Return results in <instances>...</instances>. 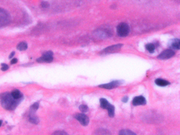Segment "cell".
<instances>
[{
  "label": "cell",
  "mask_w": 180,
  "mask_h": 135,
  "mask_svg": "<svg viewBox=\"0 0 180 135\" xmlns=\"http://www.w3.org/2000/svg\"><path fill=\"white\" fill-rule=\"evenodd\" d=\"M11 95L15 99L17 100H21V98L22 97L21 92L18 90H14V91H13L11 92Z\"/></svg>",
  "instance_id": "cell-13"
},
{
  "label": "cell",
  "mask_w": 180,
  "mask_h": 135,
  "mask_svg": "<svg viewBox=\"0 0 180 135\" xmlns=\"http://www.w3.org/2000/svg\"><path fill=\"white\" fill-rule=\"evenodd\" d=\"M28 48V45L25 42H21L17 46V49L20 51H24Z\"/></svg>",
  "instance_id": "cell-15"
},
{
  "label": "cell",
  "mask_w": 180,
  "mask_h": 135,
  "mask_svg": "<svg viewBox=\"0 0 180 135\" xmlns=\"http://www.w3.org/2000/svg\"><path fill=\"white\" fill-rule=\"evenodd\" d=\"M117 33L121 37H125L128 35L130 33V27L128 25L125 23H121L117 27Z\"/></svg>",
  "instance_id": "cell-3"
},
{
  "label": "cell",
  "mask_w": 180,
  "mask_h": 135,
  "mask_svg": "<svg viewBox=\"0 0 180 135\" xmlns=\"http://www.w3.org/2000/svg\"><path fill=\"white\" fill-rule=\"evenodd\" d=\"M119 135H135V133L133 132H131V130H122L119 132Z\"/></svg>",
  "instance_id": "cell-18"
},
{
  "label": "cell",
  "mask_w": 180,
  "mask_h": 135,
  "mask_svg": "<svg viewBox=\"0 0 180 135\" xmlns=\"http://www.w3.org/2000/svg\"><path fill=\"white\" fill-rule=\"evenodd\" d=\"M169 46L170 47V48L175 50H180V39H174L171 40L169 43Z\"/></svg>",
  "instance_id": "cell-10"
},
{
  "label": "cell",
  "mask_w": 180,
  "mask_h": 135,
  "mask_svg": "<svg viewBox=\"0 0 180 135\" xmlns=\"http://www.w3.org/2000/svg\"><path fill=\"white\" fill-rule=\"evenodd\" d=\"M75 118L80 122L81 125L84 126H87L89 123V118L85 114H77L75 116Z\"/></svg>",
  "instance_id": "cell-6"
},
{
  "label": "cell",
  "mask_w": 180,
  "mask_h": 135,
  "mask_svg": "<svg viewBox=\"0 0 180 135\" xmlns=\"http://www.w3.org/2000/svg\"><path fill=\"white\" fill-rule=\"evenodd\" d=\"M128 97H124L123 98H122V101L123 102H127V101H128Z\"/></svg>",
  "instance_id": "cell-25"
},
{
  "label": "cell",
  "mask_w": 180,
  "mask_h": 135,
  "mask_svg": "<svg viewBox=\"0 0 180 135\" xmlns=\"http://www.w3.org/2000/svg\"><path fill=\"white\" fill-rule=\"evenodd\" d=\"M49 4L47 2H43L42 3V7L44 8L49 7Z\"/></svg>",
  "instance_id": "cell-23"
},
{
  "label": "cell",
  "mask_w": 180,
  "mask_h": 135,
  "mask_svg": "<svg viewBox=\"0 0 180 135\" xmlns=\"http://www.w3.org/2000/svg\"><path fill=\"white\" fill-rule=\"evenodd\" d=\"M146 103V98L143 96H138L133 99L132 101V104L135 106H140V105H144Z\"/></svg>",
  "instance_id": "cell-9"
},
{
  "label": "cell",
  "mask_w": 180,
  "mask_h": 135,
  "mask_svg": "<svg viewBox=\"0 0 180 135\" xmlns=\"http://www.w3.org/2000/svg\"><path fill=\"white\" fill-rule=\"evenodd\" d=\"M155 83L159 86L161 87H165L170 84V82L166 81L165 80L162 79H157L155 81Z\"/></svg>",
  "instance_id": "cell-11"
},
{
  "label": "cell",
  "mask_w": 180,
  "mask_h": 135,
  "mask_svg": "<svg viewBox=\"0 0 180 135\" xmlns=\"http://www.w3.org/2000/svg\"><path fill=\"white\" fill-rule=\"evenodd\" d=\"M29 121L32 124H38L39 122V119L37 116L34 114V113H30L29 115Z\"/></svg>",
  "instance_id": "cell-12"
},
{
  "label": "cell",
  "mask_w": 180,
  "mask_h": 135,
  "mask_svg": "<svg viewBox=\"0 0 180 135\" xmlns=\"http://www.w3.org/2000/svg\"><path fill=\"white\" fill-rule=\"evenodd\" d=\"M122 82H123L122 81L116 80V81H113L110 82V83L101 84L99 87L100 88H102L106 89H113L114 88L120 86Z\"/></svg>",
  "instance_id": "cell-8"
},
{
  "label": "cell",
  "mask_w": 180,
  "mask_h": 135,
  "mask_svg": "<svg viewBox=\"0 0 180 135\" xmlns=\"http://www.w3.org/2000/svg\"><path fill=\"white\" fill-rule=\"evenodd\" d=\"M39 104L38 102H35L32 104L30 108V113H35V112L38 109Z\"/></svg>",
  "instance_id": "cell-19"
},
{
  "label": "cell",
  "mask_w": 180,
  "mask_h": 135,
  "mask_svg": "<svg viewBox=\"0 0 180 135\" xmlns=\"http://www.w3.org/2000/svg\"><path fill=\"white\" fill-rule=\"evenodd\" d=\"M14 55H15V52H12L11 53L10 55L9 56V58L10 59H11V58H12V57L14 56Z\"/></svg>",
  "instance_id": "cell-26"
},
{
  "label": "cell",
  "mask_w": 180,
  "mask_h": 135,
  "mask_svg": "<svg viewBox=\"0 0 180 135\" xmlns=\"http://www.w3.org/2000/svg\"><path fill=\"white\" fill-rule=\"evenodd\" d=\"M106 109H107L108 114L110 117H113L114 116L115 108L113 105L110 104Z\"/></svg>",
  "instance_id": "cell-14"
},
{
  "label": "cell",
  "mask_w": 180,
  "mask_h": 135,
  "mask_svg": "<svg viewBox=\"0 0 180 135\" xmlns=\"http://www.w3.org/2000/svg\"><path fill=\"white\" fill-rule=\"evenodd\" d=\"M2 120H0V127L1 126V125H2Z\"/></svg>",
  "instance_id": "cell-27"
},
{
  "label": "cell",
  "mask_w": 180,
  "mask_h": 135,
  "mask_svg": "<svg viewBox=\"0 0 180 135\" xmlns=\"http://www.w3.org/2000/svg\"><path fill=\"white\" fill-rule=\"evenodd\" d=\"M10 20V15L9 12L3 9L0 8V28L7 25Z\"/></svg>",
  "instance_id": "cell-2"
},
{
  "label": "cell",
  "mask_w": 180,
  "mask_h": 135,
  "mask_svg": "<svg viewBox=\"0 0 180 135\" xmlns=\"http://www.w3.org/2000/svg\"><path fill=\"white\" fill-rule=\"evenodd\" d=\"M100 101L101 107L103 109H106L108 107V106L110 104L108 102L107 100H106L105 99H104V98H101Z\"/></svg>",
  "instance_id": "cell-16"
},
{
  "label": "cell",
  "mask_w": 180,
  "mask_h": 135,
  "mask_svg": "<svg viewBox=\"0 0 180 135\" xmlns=\"http://www.w3.org/2000/svg\"><path fill=\"white\" fill-rule=\"evenodd\" d=\"M17 59H16V58H14V59H13L12 60H11V64H12V65H14V64H15V63H17Z\"/></svg>",
  "instance_id": "cell-24"
},
{
  "label": "cell",
  "mask_w": 180,
  "mask_h": 135,
  "mask_svg": "<svg viewBox=\"0 0 180 135\" xmlns=\"http://www.w3.org/2000/svg\"><path fill=\"white\" fill-rule=\"evenodd\" d=\"M1 70H2V71H7V70L9 69V66H7V64H5V63H2V65H1Z\"/></svg>",
  "instance_id": "cell-21"
},
{
  "label": "cell",
  "mask_w": 180,
  "mask_h": 135,
  "mask_svg": "<svg viewBox=\"0 0 180 135\" xmlns=\"http://www.w3.org/2000/svg\"><path fill=\"white\" fill-rule=\"evenodd\" d=\"M79 109L82 112H87L89 110L88 107L87 106V105H85V104L81 105L79 107Z\"/></svg>",
  "instance_id": "cell-20"
},
{
  "label": "cell",
  "mask_w": 180,
  "mask_h": 135,
  "mask_svg": "<svg viewBox=\"0 0 180 135\" xmlns=\"http://www.w3.org/2000/svg\"><path fill=\"white\" fill-rule=\"evenodd\" d=\"M53 60V53L51 51L45 52L41 57L37 59V61L40 63H51Z\"/></svg>",
  "instance_id": "cell-4"
},
{
  "label": "cell",
  "mask_w": 180,
  "mask_h": 135,
  "mask_svg": "<svg viewBox=\"0 0 180 135\" xmlns=\"http://www.w3.org/2000/svg\"><path fill=\"white\" fill-rule=\"evenodd\" d=\"M146 50L150 53H153L155 50V45L152 43H149L146 46Z\"/></svg>",
  "instance_id": "cell-17"
},
{
  "label": "cell",
  "mask_w": 180,
  "mask_h": 135,
  "mask_svg": "<svg viewBox=\"0 0 180 135\" xmlns=\"http://www.w3.org/2000/svg\"><path fill=\"white\" fill-rule=\"evenodd\" d=\"M53 134H54V135H67V133L66 132H63V131H57V132H54Z\"/></svg>",
  "instance_id": "cell-22"
},
{
  "label": "cell",
  "mask_w": 180,
  "mask_h": 135,
  "mask_svg": "<svg viewBox=\"0 0 180 135\" xmlns=\"http://www.w3.org/2000/svg\"><path fill=\"white\" fill-rule=\"evenodd\" d=\"M123 46L122 44H118L116 45H112L105 49L102 51V53L104 54H109V53H112L115 52H118L121 48Z\"/></svg>",
  "instance_id": "cell-5"
},
{
  "label": "cell",
  "mask_w": 180,
  "mask_h": 135,
  "mask_svg": "<svg viewBox=\"0 0 180 135\" xmlns=\"http://www.w3.org/2000/svg\"><path fill=\"white\" fill-rule=\"evenodd\" d=\"M175 55V52L172 50H166L160 53L158 57L159 60H166L173 57Z\"/></svg>",
  "instance_id": "cell-7"
},
{
  "label": "cell",
  "mask_w": 180,
  "mask_h": 135,
  "mask_svg": "<svg viewBox=\"0 0 180 135\" xmlns=\"http://www.w3.org/2000/svg\"><path fill=\"white\" fill-rule=\"evenodd\" d=\"M20 100H21L15 99L11 94L8 92L3 93L1 95V102L2 106L5 109L9 110H14L17 107Z\"/></svg>",
  "instance_id": "cell-1"
}]
</instances>
